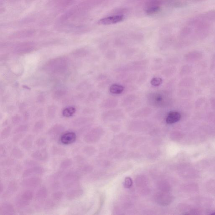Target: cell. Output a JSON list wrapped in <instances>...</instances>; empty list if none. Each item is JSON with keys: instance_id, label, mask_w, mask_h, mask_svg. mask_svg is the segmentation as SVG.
<instances>
[{"instance_id": "obj_1", "label": "cell", "mask_w": 215, "mask_h": 215, "mask_svg": "<svg viewBox=\"0 0 215 215\" xmlns=\"http://www.w3.org/2000/svg\"><path fill=\"white\" fill-rule=\"evenodd\" d=\"M67 65L68 61L66 58H57L48 62L46 69L51 72H59L65 70L67 67Z\"/></svg>"}, {"instance_id": "obj_2", "label": "cell", "mask_w": 215, "mask_h": 215, "mask_svg": "<svg viewBox=\"0 0 215 215\" xmlns=\"http://www.w3.org/2000/svg\"><path fill=\"white\" fill-rule=\"evenodd\" d=\"M80 178V174L77 171H71L65 174L62 178L64 187L66 189L71 188L77 185Z\"/></svg>"}, {"instance_id": "obj_3", "label": "cell", "mask_w": 215, "mask_h": 215, "mask_svg": "<svg viewBox=\"0 0 215 215\" xmlns=\"http://www.w3.org/2000/svg\"><path fill=\"white\" fill-rule=\"evenodd\" d=\"M147 99L149 105L154 107H161L164 103V95L161 92H153L148 94Z\"/></svg>"}, {"instance_id": "obj_4", "label": "cell", "mask_w": 215, "mask_h": 215, "mask_svg": "<svg viewBox=\"0 0 215 215\" xmlns=\"http://www.w3.org/2000/svg\"><path fill=\"white\" fill-rule=\"evenodd\" d=\"M146 68V66H136L130 62L127 65H121L117 67L115 69L114 71L118 73L135 72L143 71L145 70Z\"/></svg>"}, {"instance_id": "obj_5", "label": "cell", "mask_w": 215, "mask_h": 215, "mask_svg": "<svg viewBox=\"0 0 215 215\" xmlns=\"http://www.w3.org/2000/svg\"><path fill=\"white\" fill-rule=\"evenodd\" d=\"M42 183L40 178L36 176L26 178L22 181L20 184L22 187L28 189L35 188L40 186Z\"/></svg>"}, {"instance_id": "obj_6", "label": "cell", "mask_w": 215, "mask_h": 215, "mask_svg": "<svg viewBox=\"0 0 215 215\" xmlns=\"http://www.w3.org/2000/svg\"><path fill=\"white\" fill-rule=\"evenodd\" d=\"M138 76L135 73H121L116 76V79L121 81L122 84H132L136 82Z\"/></svg>"}, {"instance_id": "obj_7", "label": "cell", "mask_w": 215, "mask_h": 215, "mask_svg": "<svg viewBox=\"0 0 215 215\" xmlns=\"http://www.w3.org/2000/svg\"><path fill=\"white\" fill-rule=\"evenodd\" d=\"M124 115L122 110L120 109H109L102 114V118L105 120H114L122 118Z\"/></svg>"}, {"instance_id": "obj_8", "label": "cell", "mask_w": 215, "mask_h": 215, "mask_svg": "<svg viewBox=\"0 0 215 215\" xmlns=\"http://www.w3.org/2000/svg\"><path fill=\"white\" fill-rule=\"evenodd\" d=\"M45 172L46 169L44 168L40 165H37L26 169L22 173V177L26 178L37 175H41L43 174Z\"/></svg>"}, {"instance_id": "obj_9", "label": "cell", "mask_w": 215, "mask_h": 215, "mask_svg": "<svg viewBox=\"0 0 215 215\" xmlns=\"http://www.w3.org/2000/svg\"><path fill=\"white\" fill-rule=\"evenodd\" d=\"M119 104L117 99L114 98H108L103 100L100 104V108L102 109H115Z\"/></svg>"}, {"instance_id": "obj_10", "label": "cell", "mask_w": 215, "mask_h": 215, "mask_svg": "<svg viewBox=\"0 0 215 215\" xmlns=\"http://www.w3.org/2000/svg\"><path fill=\"white\" fill-rule=\"evenodd\" d=\"M31 157L37 161H45L48 160V154L46 148H43L35 151L31 154Z\"/></svg>"}, {"instance_id": "obj_11", "label": "cell", "mask_w": 215, "mask_h": 215, "mask_svg": "<svg viewBox=\"0 0 215 215\" xmlns=\"http://www.w3.org/2000/svg\"><path fill=\"white\" fill-rule=\"evenodd\" d=\"M15 213V210L13 205L8 202L1 204L0 206V215H12Z\"/></svg>"}, {"instance_id": "obj_12", "label": "cell", "mask_w": 215, "mask_h": 215, "mask_svg": "<svg viewBox=\"0 0 215 215\" xmlns=\"http://www.w3.org/2000/svg\"><path fill=\"white\" fill-rule=\"evenodd\" d=\"M138 99V96L134 93L126 95L121 100V106L123 107H127L135 103Z\"/></svg>"}, {"instance_id": "obj_13", "label": "cell", "mask_w": 215, "mask_h": 215, "mask_svg": "<svg viewBox=\"0 0 215 215\" xmlns=\"http://www.w3.org/2000/svg\"><path fill=\"white\" fill-rule=\"evenodd\" d=\"M123 19L124 17L123 16H114L101 19L99 22V24L103 25H109L121 22Z\"/></svg>"}, {"instance_id": "obj_14", "label": "cell", "mask_w": 215, "mask_h": 215, "mask_svg": "<svg viewBox=\"0 0 215 215\" xmlns=\"http://www.w3.org/2000/svg\"><path fill=\"white\" fill-rule=\"evenodd\" d=\"M76 139V135L75 132H66L61 137V142L64 145H69L75 142Z\"/></svg>"}, {"instance_id": "obj_15", "label": "cell", "mask_w": 215, "mask_h": 215, "mask_svg": "<svg viewBox=\"0 0 215 215\" xmlns=\"http://www.w3.org/2000/svg\"><path fill=\"white\" fill-rule=\"evenodd\" d=\"M152 109L150 107H143L136 110L135 112L132 113L131 116L134 118L147 117V116L150 114L152 112Z\"/></svg>"}, {"instance_id": "obj_16", "label": "cell", "mask_w": 215, "mask_h": 215, "mask_svg": "<svg viewBox=\"0 0 215 215\" xmlns=\"http://www.w3.org/2000/svg\"><path fill=\"white\" fill-rule=\"evenodd\" d=\"M65 128L61 124H56L48 129L47 134L50 137H56L61 134L65 130Z\"/></svg>"}, {"instance_id": "obj_17", "label": "cell", "mask_w": 215, "mask_h": 215, "mask_svg": "<svg viewBox=\"0 0 215 215\" xmlns=\"http://www.w3.org/2000/svg\"><path fill=\"white\" fill-rule=\"evenodd\" d=\"M84 193L81 189H75L69 191L66 194V199L69 200H73L79 198Z\"/></svg>"}, {"instance_id": "obj_18", "label": "cell", "mask_w": 215, "mask_h": 215, "mask_svg": "<svg viewBox=\"0 0 215 215\" xmlns=\"http://www.w3.org/2000/svg\"><path fill=\"white\" fill-rule=\"evenodd\" d=\"M181 115L177 111H171L169 113L166 118V122L168 124H173L180 120Z\"/></svg>"}, {"instance_id": "obj_19", "label": "cell", "mask_w": 215, "mask_h": 215, "mask_svg": "<svg viewBox=\"0 0 215 215\" xmlns=\"http://www.w3.org/2000/svg\"><path fill=\"white\" fill-rule=\"evenodd\" d=\"M34 136L32 135H29L26 136L21 142V146L24 149L29 150L31 149L33 146Z\"/></svg>"}, {"instance_id": "obj_20", "label": "cell", "mask_w": 215, "mask_h": 215, "mask_svg": "<svg viewBox=\"0 0 215 215\" xmlns=\"http://www.w3.org/2000/svg\"><path fill=\"white\" fill-rule=\"evenodd\" d=\"M48 195V189L45 187H42L36 193L35 198L38 201H42L46 199Z\"/></svg>"}, {"instance_id": "obj_21", "label": "cell", "mask_w": 215, "mask_h": 215, "mask_svg": "<svg viewBox=\"0 0 215 215\" xmlns=\"http://www.w3.org/2000/svg\"><path fill=\"white\" fill-rule=\"evenodd\" d=\"M124 89L125 87L121 84H113L109 87V91L113 94L119 95L123 93Z\"/></svg>"}, {"instance_id": "obj_22", "label": "cell", "mask_w": 215, "mask_h": 215, "mask_svg": "<svg viewBox=\"0 0 215 215\" xmlns=\"http://www.w3.org/2000/svg\"><path fill=\"white\" fill-rule=\"evenodd\" d=\"M30 202L24 200L20 195L17 197L15 200V204L18 209H24L28 206L30 204Z\"/></svg>"}, {"instance_id": "obj_23", "label": "cell", "mask_w": 215, "mask_h": 215, "mask_svg": "<svg viewBox=\"0 0 215 215\" xmlns=\"http://www.w3.org/2000/svg\"><path fill=\"white\" fill-rule=\"evenodd\" d=\"M34 194L32 190L29 189L22 192L20 195L24 200L31 202L34 198Z\"/></svg>"}, {"instance_id": "obj_24", "label": "cell", "mask_w": 215, "mask_h": 215, "mask_svg": "<svg viewBox=\"0 0 215 215\" xmlns=\"http://www.w3.org/2000/svg\"><path fill=\"white\" fill-rule=\"evenodd\" d=\"M19 189L18 183L16 180H12L10 181L7 186V190L11 194L16 192Z\"/></svg>"}, {"instance_id": "obj_25", "label": "cell", "mask_w": 215, "mask_h": 215, "mask_svg": "<svg viewBox=\"0 0 215 215\" xmlns=\"http://www.w3.org/2000/svg\"><path fill=\"white\" fill-rule=\"evenodd\" d=\"M101 93L98 91H93L89 95L87 98V102L88 103H94L98 101L101 97Z\"/></svg>"}, {"instance_id": "obj_26", "label": "cell", "mask_w": 215, "mask_h": 215, "mask_svg": "<svg viewBox=\"0 0 215 215\" xmlns=\"http://www.w3.org/2000/svg\"><path fill=\"white\" fill-rule=\"evenodd\" d=\"M11 155L17 159H22L24 156L23 152L17 147H13L11 151Z\"/></svg>"}, {"instance_id": "obj_27", "label": "cell", "mask_w": 215, "mask_h": 215, "mask_svg": "<svg viewBox=\"0 0 215 215\" xmlns=\"http://www.w3.org/2000/svg\"><path fill=\"white\" fill-rule=\"evenodd\" d=\"M51 153L54 156H65L66 154V150L65 149L55 146L52 147Z\"/></svg>"}, {"instance_id": "obj_28", "label": "cell", "mask_w": 215, "mask_h": 215, "mask_svg": "<svg viewBox=\"0 0 215 215\" xmlns=\"http://www.w3.org/2000/svg\"><path fill=\"white\" fill-rule=\"evenodd\" d=\"M45 125V121L43 120H40V121H37L34 125L32 131L35 133H40L44 129Z\"/></svg>"}, {"instance_id": "obj_29", "label": "cell", "mask_w": 215, "mask_h": 215, "mask_svg": "<svg viewBox=\"0 0 215 215\" xmlns=\"http://www.w3.org/2000/svg\"><path fill=\"white\" fill-rule=\"evenodd\" d=\"M15 160L12 158L8 157L3 159L0 162V165L2 167H11L15 164Z\"/></svg>"}, {"instance_id": "obj_30", "label": "cell", "mask_w": 215, "mask_h": 215, "mask_svg": "<svg viewBox=\"0 0 215 215\" xmlns=\"http://www.w3.org/2000/svg\"><path fill=\"white\" fill-rule=\"evenodd\" d=\"M90 118L80 117L75 119L73 121L72 124L75 127H79L81 125L85 124L88 121L91 120Z\"/></svg>"}, {"instance_id": "obj_31", "label": "cell", "mask_w": 215, "mask_h": 215, "mask_svg": "<svg viewBox=\"0 0 215 215\" xmlns=\"http://www.w3.org/2000/svg\"><path fill=\"white\" fill-rule=\"evenodd\" d=\"M73 164L72 160L69 158H66L62 161L60 164V168L62 169H66L72 166Z\"/></svg>"}, {"instance_id": "obj_32", "label": "cell", "mask_w": 215, "mask_h": 215, "mask_svg": "<svg viewBox=\"0 0 215 215\" xmlns=\"http://www.w3.org/2000/svg\"><path fill=\"white\" fill-rule=\"evenodd\" d=\"M12 130V128L11 126H8L4 128L1 132V139H5L8 138L11 134Z\"/></svg>"}, {"instance_id": "obj_33", "label": "cell", "mask_w": 215, "mask_h": 215, "mask_svg": "<svg viewBox=\"0 0 215 215\" xmlns=\"http://www.w3.org/2000/svg\"><path fill=\"white\" fill-rule=\"evenodd\" d=\"M56 206V202L53 199H48L45 202L44 209L46 210H51L55 208Z\"/></svg>"}, {"instance_id": "obj_34", "label": "cell", "mask_w": 215, "mask_h": 215, "mask_svg": "<svg viewBox=\"0 0 215 215\" xmlns=\"http://www.w3.org/2000/svg\"><path fill=\"white\" fill-rule=\"evenodd\" d=\"M147 78H148V74L147 73L143 72L139 76H138L136 82L138 85H142L146 83Z\"/></svg>"}, {"instance_id": "obj_35", "label": "cell", "mask_w": 215, "mask_h": 215, "mask_svg": "<svg viewBox=\"0 0 215 215\" xmlns=\"http://www.w3.org/2000/svg\"><path fill=\"white\" fill-rule=\"evenodd\" d=\"M64 196V193L61 191H56L52 194V199L56 202L60 201L62 199Z\"/></svg>"}, {"instance_id": "obj_36", "label": "cell", "mask_w": 215, "mask_h": 215, "mask_svg": "<svg viewBox=\"0 0 215 215\" xmlns=\"http://www.w3.org/2000/svg\"><path fill=\"white\" fill-rule=\"evenodd\" d=\"M28 129H29V127H28V125H21L17 127L14 129V131H13V134H16L18 133H24L28 131Z\"/></svg>"}, {"instance_id": "obj_37", "label": "cell", "mask_w": 215, "mask_h": 215, "mask_svg": "<svg viewBox=\"0 0 215 215\" xmlns=\"http://www.w3.org/2000/svg\"><path fill=\"white\" fill-rule=\"evenodd\" d=\"M56 110V108L54 106H51L48 108L47 112V118L48 119L51 120L54 118Z\"/></svg>"}, {"instance_id": "obj_38", "label": "cell", "mask_w": 215, "mask_h": 215, "mask_svg": "<svg viewBox=\"0 0 215 215\" xmlns=\"http://www.w3.org/2000/svg\"><path fill=\"white\" fill-rule=\"evenodd\" d=\"M24 164L25 167L28 168H31L34 167V166L39 165V163L36 160H33L27 159L24 161Z\"/></svg>"}, {"instance_id": "obj_39", "label": "cell", "mask_w": 215, "mask_h": 215, "mask_svg": "<svg viewBox=\"0 0 215 215\" xmlns=\"http://www.w3.org/2000/svg\"><path fill=\"white\" fill-rule=\"evenodd\" d=\"M89 54V51L85 49H80L75 51L73 54V56L77 58L83 57L87 56Z\"/></svg>"}, {"instance_id": "obj_40", "label": "cell", "mask_w": 215, "mask_h": 215, "mask_svg": "<svg viewBox=\"0 0 215 215\" xmlns=\"http://www.w3.org/2000/svg\"><path fill=\"white\" fill-rule=\"evenodd\" d=\"M105 56L108 60H113L117 58V53L114 50H109L106 53Z\"/></svg>"}, {"instance_id": "obj_41", "label": "cell", "mask_w": 215, "mask_h": 215, "mask_svg": "<svg viewBox=\"0 0 215 215\" xmlns=\"http://www.w3.org/2000/svg\"><path fill=\"white\" fill-rule=\"evenodd\" d=\"M149 60L147 59L138 60L131 62L132 65L139 66H146L149 64Z\"/></svg>"}, {"instance_id": "obj_42", "label": "cell", "mask_w": 215, "mask_h": 215, "mask_svg": "<svg viewBox=\"0 0 215 215\" xmlns=\"http://www.w3.org/2000/svg\"><path fill=\"white\" fill-rule=\"evenodd\" d=\"M66 91L64 89H59L56 91L54 93V96L55 98L59 99L65 96L66 94Z\"/></svg>"}, {"instance_id": "obj_43", "label": "cell", "mask_w": 215, "mask_h": 215, "mask_svg": "<svg viewBox=\"0 0 215 215\" xmlns=\"http://www.w3.org/2000/svg\"><path fill=\"white\" fill-rule=\"evenodd\" d=\"M140 105V101H136L135 103L126 107L125 111H127V112H131V111H134L137 109V108L139 107Z\"/></svg>"}, {"instance_id": "obj_44", "label": "cell", "mask_w": 215, "mask_h": 215, "mask_svg": "<svg viewBox=\"0 0 215 215\" xmlns=\"http://www.w3.org/2000/svg\"><path fill=\"white\" fill-rule=\"evenodd\" d=\"M163 83V80L160 77H154L150 81V84L152 86L158 87L160 86Z\"/></svg>"}, {"instance_id": "obj_45", "label": "cell", "mask_w": 215, "mask_h": 215, "mask_svg": "<svg viewBox=\"0 0 215 215\" xmlns=\"http://www.w3.org/2000/svg\"><path fill=\"white\" fill-rule=\"evenodd\" d=\"M47 140L46 138L43 137H40L36 141L35 144L37 147H43L46 144Z\"/></svg>"}, {"instance_id": "obj_46", "label": "cell", "mask_w": 215, "mask_h": 215, "mask_svg": "<svg viewBox=\"0 0 215 215\" xmlns=\"http://www.w3.org/2000/svg\"><path fill=\"white\" fill-rule=\"evenodd\" d=\"M138 89V87L136 85L133 84H129L128 86L125 87L124 91L123 93H132L134 92Z\"/></svg>"}, {"instance_id": "obj_47", "label": "cell", "mask_w": 215, "mask_h": 215, "mask_svg": "<svg viewBox=\"0 0 215 215\" xmlns=\"http://www.w3.org/2000/svg\"><path fill=\"white\" fill-rule=\"evenodd\" d=\"M75 109L73 108H68L64 110L63 112V115L66 117H71L75 113Z\"/></svg>"}, {"instance_id": "obj_48", "label": "cell", "mask_w": 215, "mask_h": 215, "mask_svg": "<svg viewBox=\"0 0 215 215\" xmlns=\"http://www.w3.org/2000/svg\"><path fill=\"white\" fill-rule=\"evenodd\" d=\"M136 53L135 49H129L124 51L122 55L126 57H130L135 54Z\"/></svg>"}, {"instance_id": "obj_49", "label": "cell", "mask_w": 215, "mask_h": 215, "mask_svg": "<svg viewBox=\"0 0 215 215\" xmlns=\"http://www.w3.org/2000/svg\"><path fill=\"white\" fill-rule=\"evenodd\" d=\"M14 135L12 139V142L14 143L19 142L24 137V133H18Z\"/></svg>"}, {"instance_id": "obj_50", "label": "cell", "mask_w": 215, "mask_h": 215, "mask_svg": "<svg viewBox=\"0 0 215 215\" xmlns=\"http://www.w3.org/2000/svg\"><path fill=\"white\" fill-rule=\"evenodd\" d=\"M111 83V80L108 79L105 80L101 81L98 85V87L100 89H105Z\"/></svg>"}, {"instance_id": "obj_51", "label": "cell", "mask_w": 215, "mask_h": 215, "mask_svg": "<svg viewBox=\"0 0 215 215\" xmlns=\"http://www.w3.org/2000/svg\"><path fill=\"white\" fill-rule=\"evenodd\" d=\"M64 171H59L58 172H56V173L50 176V179L52 181L56 180H58L64 174Z\"/></svg>"}, {"instance_id": "obj_52", "label": "cell", "mask_w": 215, "mask_h": 215, "mask_svg": "<svg viewBox=\"0 0 215 215\" xmlns=\"http://www.w3.org/2000/svg\"><path fill=\"white\" fill-rule=\"evenodd\" d=\"M60 187V183L58 180L52 181V182L50 184V188L52 190L56 191L58 190Z\"/></svg>"}, {"instance_id": "obj_53", "label": "cell", "mask_w": 215, "mask_h": 215, "mask_svg": "<svg viewBox=\"0 0 215 215\" xmlns=\"http://www.w3.org/2000/svg\"><path fill=\"white\" fill-rule=\"evenodd\" d=\"M173 69L172 68H165L161 72V74L165 77H167L173 72Z\"/></svg>"}, {"instance_id": "obj_54", "label": "cell", "mask_w": 215, "mask_h": 215, "mask_svg": "<svg viewBox=\"0 0 215 215\" xmlns=\"http://www.w3.org/2000/svg\"><path fill=\"white\" fill-rule=\"evenodd\" d=\"M21 120H22V118L18 115L13 116L12 119V123L15 125L18 124L20 122H21Z\"/></svg>"}, {"instance_id": "obj_55", "label": "cell", "mask_w": 215, "mask_h": 215, "mask_svg": "<svg viewBox=\"0 0 215 215\" xmlns=\"http://www.w3.org/2000/svg\"><path fill=\"white\" fill-rule=\"evenodd\" d=\"M132 182L131 179L129 177L126 178L125 179L124 186L126 188L130 187L132 185Z\"/></svg>"}, {"instance_id": "obj_56", "label": "cell", "mask_w": 215, "mask_h": 215, "mask_svg": "<svg viewBox=\"0 0 215 215\" xmlns=\"http://www.w3.org/2000/svg\"><path fill=\"white\" fill-rule=\"evenodd\" d=\"M109 76L106 74H101L97 77V80L98 81H103L109 79Z\"/></svg>"}, {"instance_id": "obj_57", "label": "cell", "mask_w": 215, "mask_h": 215, "mask_svg": "<svg viewBox=\"0 0 215 215\" xmlns=\"http://www.w3.org/2000/svg\"><path fill=\"white\" fill-rule=\"evenodd\" d=\"M6 151L5 147L2 145L0 146V156L1 158L5 157L6 156Z\"/></svg>"}, {"instance_id": "obj_58", "label": "cell", "mask_w": 215, "mask_h": 215, "mask_svg": "<svg viewBox=\"0 0 215 215\" xmlns=\"http://www.w3.org/2000/svg\"><path fill=\"white\" fill-rule=\"evenodd\" d=\"M3 175L5 177L9 178L12 175V171L11 169H7L5 170L3 172Z\"/></svg>"}, {"instance_id": "obj_59", "label": "cell", "mask_w": 215, "mask_h": 215, "mask_svg": "<svg viewBox=\"0 0 215 215\" xmlns=\"http://www.w3.org/2000/svg\"><path fill=\"white\" fill-rule=\"evenodd\" d=\"M162 67H163V66L161 64H157L154 65V66L153 65L151 69L152 70L154 71H158L161 69Z\"/></svg>"}, {"instance_id": "obj_60", "label": "cell", "mask_w": 215, "mask_h": 215, "mask_svg": "<svg viewBox=\"0 0 215 215\" xmlns=\"http://www.w3.org/2000/svg\"><path fill=\"white\" fill-rule=\"evenodd\" d=\"M22 170V165L20 164H17L15 168V172L17 173H20Z\"/></svg>"}, {"instance_id": "obj_61", "label": "cell", "mask_w": 215, "mask_h": 215, "mask_svg": "<svg viewBox=\"0 0 215 215\" xmlns=\"http://www.w3.org/2000/svg\"><path fill=\"white\" fill-rule=\"evenodd\" d=\"M83 158L82 157V156H79V155H77V156H75V161H76V163H78V164L81 163V162H82V161H83Z\"/></svg>"}, {"instance_id": "obj_62", "label": "cell", "mask_w": 215, "mask_h": 215, "mask_svg": "<svg viewBox=\"0 0 215 215\" xmlns=\"http://www.w3.org/2000/svg\"><path fill=\"white\" fill-rule=\"evenodd\" d=\"M3 191V185L2 182L0 183V192L2 194Z\"/></svg>"}, {"instance_id": "obj_63", "label": "cell", "mask_w": 215, "mask_h": 215, "mask_svg": "<svg viewBox=\"0 0 215 215\" xmlns=\"http://www.w3.org/2000/svg\"><path fill=\"white\" fill-rule=\"evenodd\" d=\"M161 59L160 58H156V61H155V62L156 64H160V63H161Z\"/></svg>"}, {"instance_id": "obj_64", "label": "cell", "mask_w": 215, "mask_h": 215, "mask_svg": "<svg viewBox=\"0 0 215 215\" xmlns=\"http://www.w3.org/2000/svg\"><path fill=\"white\" fill-rule=\"evenodd\" d=\"M211 215H215V213H212L211 214Z\"/></svg>"}]
</instances>
